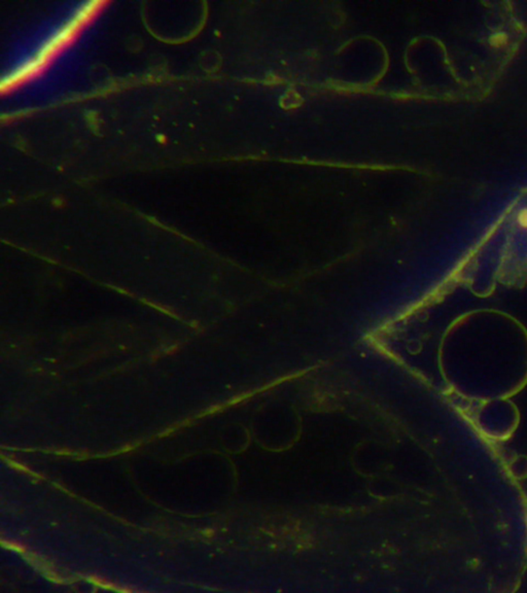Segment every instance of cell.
Wrapping results in <instances>:
<instances>
[{"instance_id":"cell-1","label":"cell","mask_w":527,"mask_h":593,"mask_svg":"<svg viewBox=\"0 0 527 593\" xmlns=\"http://www.w3.org/2000/svg\"><path fill=\"white\" fill-rule=\"evenodd\" d=\"M508 35L505 32H496L490 38V43L494 48H502L508 43Z\"/></svg>"},{"instance_id":"cell-2","label":"cell","mask_w":527,"mask_h":593,"mask_svg":"<svg viewBox=\"0 0 527 593\" xmlns=\"http://www.w3.org/2000/svg\"><path fill=\"white\" fill-rule=\"evenodd\" d=\"M517 224L521 229L527 230V207L522 208L517 214Z\"/></svg>"}]
</instances>
